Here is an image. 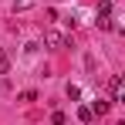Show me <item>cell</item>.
Returning a JSON list of instances; mask_svg holds the SVG:
<instances>
[{
	"label": "cell",
	"instance_id": "8992f818",
	"mask_svg": "<svg viewBox=\"0 0 125 125\" xmlns=\"http://www.w3.org/2000/svg\"><path fill=\"white\" fill-rule=\"evenodd\" d=\"M34 0H14V10H31Z\"/></svg>",
	"mask_w": 125,
	"mask_h": 125
},
{
	"label": "cell",
	"instance_id": "52a82bcc",
	"mask_svg": "<svg viewBox=\"0 0 125 125\" xmlns=\"http://www.w3.org/2000/svg\"><path fill=\"white\" fill-rule=\"evenodd\" d=\"M51 122H54V125H64V122H68V115H64V112H54V115H51Z\"/></svg>",
	"mask_w": 125,
	"mask_h": 125
},
{
	"label": "cell",
	"instance_id": "7a4b0ae2",
	"mask_svg": "<svg viewBox=\"0 0 125 125\" xmlns=\"http://www.w3.org/2000/svg\"><path fill=\"white\" fill-rule=\"evenodd\" d=\"M108 91H112V105H115V102H122V95H125V84H122V78H118V74H115V78L108 81Z\"/></svg>",
	"mask_w": 125,
	"mask_h": 125
},
{
	"label": "cell",
	"instance_id": "3957f363",
	"mask_svg": "<svg viewBox=\"0 0 125 125\" xmlns=\"http://www.w3.org/2000/svg\"><path fill=\"white\" fill-rule=\"evenodd\" d=\"M108 108H112V102H105V98H98V102L91 105V115H98V118H102V115H108Z\"/></svg>",
	"mask_w": 125,
	"mask_h": 125
},
{
	"label": "cell",
	"instance_id": "277c9868",
	"mask_svg": "<svg viewBox=\"0 0 125 125\" xmlns=\"http://www.w3.org/2000/svg\"><path fill=\"white\" fill-rule=\"evenodd\" d=\"M91 118H95V115H91V108H88V105H78V122H91Z\"/></svg>",
	"mask_w": 125,
	"mask_h": 125
},
{
	"label": "cell",
	"instance_id": "6da1fadb",
	"mask_svg": "<svg viewBox=\"0 0 125 125\" xmlns=\"http://www.w3.org/2000/svg\"><path fill=\"white\" fill-rule=\"evenodd\" d=\"M44 44H47V47H54V51L68 47V41H64V34H61V31H47V34H44Z\"/></svg>",
	"mask_w": 125,
	"mask_h": 125
},
{
	"label": "cell",
	"instance_id": "5b68a950",
	"mask_svg": "<svg viewBox=\"0 0 125 125\" xmlns=\"http://www.w3.org/2000/svg\"><path fill=\"white\" fill-rule=\"evenodd\" d=\"M10 71V58H7V51H0V74H7Z\"/></svg>",
	"mask_w": 125,
	"mask_h": 125
}]
</instances>
